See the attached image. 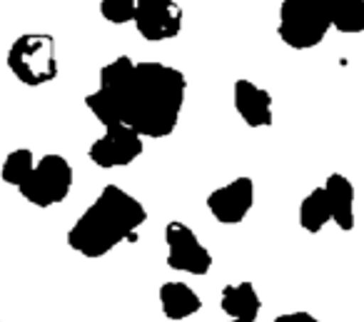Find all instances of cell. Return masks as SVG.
<instances>
[{"instance_id": "obj_1", "label": "cell", "mask_w": 364, "mask_h": 322, "mask_svg": "<svg viewBox=\"0 0 364 322\" xmlns=\"http://www.w3.org/2000/svg\"><path fill=\"white\" fill-rule=\"evenodd\" d=\"M97 90L110 100L122 125L142 137L160 140L172 135L180 123L188 80L182 71L165 63H135L120 56L100 68Z\"/></svg>"}, {"instance_id": "obj_2", "label": "cell", "mask_w": 364, "mask_h": 322, "mask_svg": "<svg viewBox=\"0 0 364 322\" xmlns=\"http://www.w3.org/2000/svg\"><path fill=\"white\" fill-rule=\"evenodd\" d=\"M147 220V210L135 195L117 185H105L90 207L68 232V245L82 257H105L120 242L130 240Z\"/></svg>"}, {"instance_id": "obj_3", "label": "cell", "mask_w": 364, "mask_h": 322, "mask_svg": "<svg viewBox=\"0 0 364 322\" xmlns=\"http://www.w3.org/2000/svg\"><path fill=\"white\" fill-rule=\"evenodd\" d=\"M337 0H282L277 36L292 51H309L324 41L332 28Z\"/></svg>"}, {"instance_id": "obj_4", "label": "cell", "mask_w": 364, "mask_h": 322, "mask_svg": "<svg viewBox=\"0 0 364 322\" xmlns=\"http://www.w3.org/2000/svg\"><path fill=\"white\" fill-rule=\"evenodd\" d=\"M8 68L28 88L48 85L58 78L55 38L48 33H26L8 51Z\"/></svg>"}, {"instance_id": "obj_5", "label": "cell", "mask_w": 364, "mask_h": 322, "mask_svg": "<svg viewBox=\"0 0 364 322\" xmlns=\"http://www.w3.org/2000/svg\"><path fill=\"white\" fill-rule=\"evenodd\" d=\"M73 165L58 152L43 155L36 162L33 172L26 177L18 190L31 205L36 207H53L63 202L73 190Z\"/></svg>"}, {"instance_id": "obj_6", "label": "cell", "mask_w": 364, "mask_h": 322, "mask_svg": "<svg viewBox=\"0 0 364 322\" xmlns=\"http://www.w3.org/2000/svg\"><path fill=\"white\" fill-rule=\"evenodd\" d=\"M165 242H167V267L177 272H188V275L203 277L213 267V255L208 247L200 242L193 227L185 222L172 220L165 227Z\"/></svg>"}, {"instance_id": "obj_7", "label": "cell", "mask_w": 364, "mask_h": 322, "mask_svg": "<svg viewBox=\"0 0 364 322\" xmlns=\"http://www.w3.org/2000/svg\"><path fill=\"white\" fill-rule=\"evenodd\" d=\"M145 150V137L135 133L127 125H112L105 128L100 137L90 145L87 157L102 170L112 167H127L137 160Z\"/></svg>"}, {"instance_id": "obj_8", "label": "cell", "mask_w": 364, "mask_h": 322, "mask_svg": "<svg viewBox=\"0 0 364 322\" xmlns=\"http://www.w3.org/2000/svg\"><path fill=\"white\" fill-rule=\"evenodd\" d=\"M132 23L145 41H172L182 31V8L175 0H137Z\"/></svg>"}, {"instance_id": "obj_9", "label": "cell", "mask_w": 364, "mask_h": 322, "mask_svg": "<svg viewBox=\"0 0 364 322\" xmlns=\"http://www.w3.org/2000/svg\"><path fill=\"white\" fill-rule=\"evenodd\" d=\"M255 205L252 177L240 175L208 195V210L223 225H240Z\"/></svg>"}, {"instance_id": "obj_10", "label": "cell", "mask_w": 364, "mask_h": 322, "mask_svg": "<svg viewBox=\"0 0 364 322\" xmlns=\"http://www.w3.org/2000/svg\"><path fill=\"white\" fill-rule=\"evenodd\" d=\"M235 110L242 118L247 128H269L274 120L272 115V95L264 88L255 85L252 80L240 78L232 90Z\"/></svg>"}, {"instance_id": "obj_11", "label": "cell", "mask_w": 364, "mask_h": 322, "mask_svg": "<svg viewBox=\"0 0 364 322\" xmlns=\"http://www.w3.org/2000/svg\"><path fill=\"white\" fill-rule=\"evenodd\" d=\"M329 202V215L339 230H354V185L342 172H332L322 185Z\"/></svg>"}, {"instance_id": "obj_12", "label": "cell", "mask_w": 364, "mask_h": 322, "mask_svg": "<svg viewBox=\"0 0 364 322\" xmlns=\"http://www.w3.org/2000/svg\"><path fill=\"white\" fill-rule=\"evenodd\" d=\"M157 297H160L162 315H165L167 320H175V322L188 320V317L198 315V312L203 310V300H200L198 292L180 280L162 282Z\"/></svg>"}, {"instance_id": "obj_13", "label": "cell", "mask_w": 364, "mask_h": 322, "mask_svg": "<svg viewBox=\"0 0 364 322\" xmlns=\"http://www.w3.org/2000/svg\"><path fill=\"white\" fill-rule=\"evenodd\" d=\"M220 307L230 320H257L259 310H262V300H259L252 282H237V285H228L223 290Z\"/></svg>"}, {"instance_id": "obj_14", "label": "cell", "mask_w": 364, "mask_h": 322, "mask_svg": "<svg viewBox=\"0 0 364 322\" xmlns=\"http://www.w3.org/2000/svg\"><path fill=\"white\" fill-rule=\"evenodd\" d=\"M332 220L329 215V202L327 195H324L322 185L314 187L309 195H304V200L299 202V227L309 235H317L322 232V227Z\"/></svg>"}, {"instance_id": "obj_15", "label": "cell", "mask_w": 364, "mask_h": 322, "mask_svg": "<svg viewBox=\"0 0 364 322\" xmlns=\"http://www.w3.org/2000/svg\"><path fill=\"white\" fill-rule=\"evenodd\" d=\"M332 28L347 36L364 33V0H337L332 13Z\"/></svg>"}, {"instance_id": "obj_16", "label": "cell", "mask_w": 364, "mask_h": 322, "mask_svg": "<svg viewBox=\"0 0 364 322\" xmlns=\"http://www.w3.org/2000/svg\"><path fill=\"white\" fill-rule=\"evenodd\" d=\"M36 167V155L28 147H18V150L8 152V157L3 160V167H0V177L8 182V185L21 187L26 182V177L33 172Z\"/></svg>"}, {"instance_id": "obj_17", "label": "cell", "mask_w": 364, "mask_h": 322, "mask_svg": "<svg viewBox=\"0 0 364 322\" xmlns=\"http://www.w3.org/2000/svg\"><path fill=\"white\" fill-rule=\"evenodd\" d=\"M137 0H100V16L112 26H125L135 18Z\"/></svg>"}, {"instance_id": "obj_18", "label": "cell", "mask_w": 364, "mask_h": 322, "mask_svg": "<svg viewBox=\"0 0 364 322\" xmlns=\"http://www.w3.org/2000/svg\"><path fill=\"white\" fill-rule=\"evenodd\" d=\"M272 322H319L312 312H304V310H297V312H284V315H277Z\"/></svg>"}, {"instance_id": "obj_19", "label": "cell", "mask_w": 364, "mask_h": 322, "mask_svg": "<svg viewBox=\"0 0 364 322\" xmlns=\"http://www.w3.org/2000/svg\"><path fill=\"white\" fill-rule=\"evenodd\" d=\"M230 322H257V320H230Z\"/></svg>"}, {"instance_id": "obj_20", "label": "cell", "mask_w": 364, "mask_h": 322, "mask_svg": "<svg viewBox=\"0 0 364 322\" xmlns=\"http://www.w3.org/2000/svg\"><path fill=\"white\" fill-rule=\"evenodd\" d=\"M0 322H3V320H0Z\"/></svg>"}]
</instances>
